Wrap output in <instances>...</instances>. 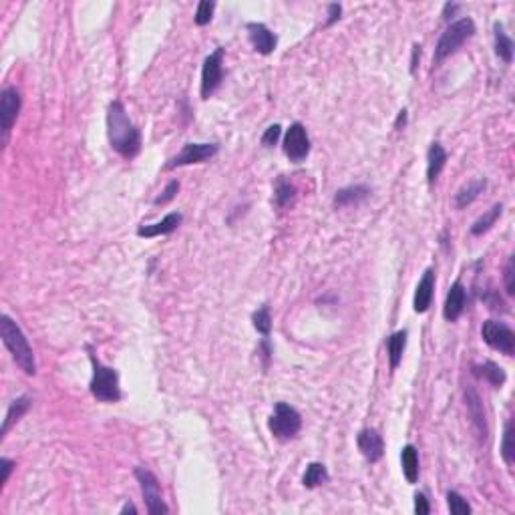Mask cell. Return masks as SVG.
<instances>
[{
    "label": "cell",
    "instance_id": "60d3db41",
    "mask_svg": "<svg viewBox=\"0 0 515 515\" xmlns=\"http://www.w3.org/2000/svg\"><path fill=\"white\" fill-rule=\"evenodd\" d=\"M121 514H137V507L133 505V503H125L123 507H121Z\"/></svg>",
    "mask_w": 515,
    "mask_h": 515
},
{
    "label": "cell",
    "instance_id": "52a82bcc",
    "mask_svg": "<svg viewBox=\"0 0 515 515\" xmlns=\"http://www.w3.org/2000/svg\"><path fill=\"white\" fill-rule=\"evenodd\" d=\"M481 338L493 350H499L505 357H514L515 353V333L499 320H485L481 326Z\"/></svg>",
    "mask_w": 515,
    "mask_h": 515
},
{
    "label": "cell",
    "instance_id": "1f68e13d",
    "mask_svg": "<svg viewBox=\"0 0 515 515\" xmlns=\"http://www.w3.org/2000/svg\"><path fill=\"white\" fill-rule=\"evenodd\" d=\"M213 8H216V4H213V2H209V0H202V2L198 4L196 17H193L196 25H198V26L209 25V21H211V14H213Z\"/></svg>",
    "mask_w": 515,
    "mask_h": 515
},
{
    "label": "cell",
    "instance_id": "d6a6232c",
    "mask_svg": "<svg viewBox=\"0 0 515 515\" xmlns=\"http://www.w3.org/2000/svg\"><path fill=\"white\" fill-rule=\"evenodd\" d=\"M178 191H180V181L174 180L167 183V187L163 189V193L159 196V198H155L154 204L155 206H165V204H169L176 196H178Z\"/></svg>",
    "mask_w": 515,
    "mask_h": 515
},
{
    "label": "cell",
    "instance_id": "3957f363",
    "mask_svg": "<svg viewBox=\"0 0 515 515\" xmlns=\"http://www.w3.org/2000/svg\"><path fill=\"white\" fill-rule=\"evenodd\" d=\"M473 34H475V23H473V19L463 17V19L451 23V25L445 28V32L441 34V39H439L437 47H435V54H433V63L435 65L443 63L447 56H451L453 52L459 51Z\"/></svg>",
    "mask_w": 515,
    "mask_h": 515
},
{
    "label": "cell",
    "instance_id": "ab89813d",
    "mask_svg": "<svg viewBox=\"0 0 515 515\" xmlns=\"http://www.w3.org/2000/svg\"><path fill=\"white\" fill-rule=\"evenodd\" d=\"M405 123H407V109H403V111L399 113V117H397V123H395V129H401V125L405 127Z\"/></svg>",
    "mask_w": 515,
    "mask_h": 515
},
{
    "label": "cell",
    "instance_id": "d6986e66",
    "mask_svg": "<svg viewBox=\"0 0 515 515\" xmlns=\"http://www.w3.org/2000/svg\"><path fill=\"white\" fill-rule=\"evenodd\" d=\"M447 159H449V155L445 151V147L437 141L431 143V147L427 151V181H429V185H433L437 181L445 163H447Z\"/></svg>",
    "mask_w": 515,
    "mask_h": 515
},
{
    "label": "cell",
    "instance_id": "5bb4252c",
    "mask_svg": "<svg viewBox=\"0 0 515 515\" xmlns=\"http://www.w3.org/2000/svg\"><path fill=\"white\" fill-rule=\"evenodd\" d=\"M248 30V39L252 43V47L256 49L260 54H272L276 45H278V36L262 23H250L246 26Z\"/></svg>",
    "mask_w": 515,
    "mask_h": 515
},
{
    "label": "cell",
    "instance_id": "83f0119b",
    "mask_svg": "<svg viewBox=\"0 0 515 515\" xmlns=\"http://www.w3.org/2000/svg\"><path fill=\"white\" fill-rule=\"evenodd\" d=\"M501 213H503V206H501V204H495L490 211H485V213L471 226V233H473V235H483L485 232H490L491 228L495 226V222L499 220Z\"/></svg>",
    "mask_w": 515,
    "mask_h": 515
},
{
    "label": "cell",
    "instance_id": "9c48e42d",
    "mask_svg": "<svg viewBox=\"0 0 515 515\" xmlns=\"http://www.w3.org/2000/svg\"><path fill=\"white\" fill-rule=\"evenodd\" d=\"M284 154L290 161L302 163L310 154V137L302 123H292L284 135Z\"/></svg>",
    "mask_w": 515,
    "mask_h": 515
},
{
    "label": "cell",
    "instance_id": "cb8c5ba5",
    "mask_svg": "<svg viewBox=\"0 0 515 515\" xmlns=\"http://www.w3.org/2000/svg\"><path fill=\"white\" fill-rule=\"evenodd\" d=\"M401 463H403V473L409 483H417L419 479V451L414 445H405L401 453Z\"/></svg>",
    "mask_w": 515,
    "mask_h": 515
},
{
    "label": "cell",
    "instance_id": "ffe728a7",
    "mask_svg": "<svg viewBox=\"0 0 515 515\" xmlns=\"http://www.w3.org/2000/svg\"><path fill=\"white\" fill-rule=\"evenodd\" d=\"M473 375L477 377V379H483V381H487L490 385H493L495 388H501V386L505 385V381H507V377H505V370L499 366V364H495V362H483V364H473Z\"/></svg>",
    "mask_w": 515,
    "mask_h": 515
},
{
    "label": "cell",
    "instance_id": "f546056e",
    "mask_svg": "<svg viewBox=\"0 0 515 515\" xmlns=\"http://www.w3.org/2000/svg\"><path fill=\"white\" fill-rule=\"evenodd\" d=\"M252 322H254V328H256L260 335L268 336L270 330H272V314H270V306L264 304L252 314Z\"/></svg>",
    "mask_w": 515,
    "mask_h": 515
},
{
    "label": "cell",
    "instance_id": "ba28073f",
    "mask_svg": "<svg viewBox=\"0 0 515 515\" xmlns=\"http://www.w3.org/2000/svg\"><path fill=\"white\" fill-rule=\"evenodd\" d=\"M224 81V49L207 54L202 67V99H209Z\"/></svg>",
    "mask_w": 515,
    "mask_h": 515
},
{
    "label": "cell",
    "instance_id": "7402d4cb",
    "mask_svg": "<svg viewBox=\"0 0 515 515\" xmlns=\"http://www.w3.org/2000/svg\"><path fill=\"white\" fill-rule=\"evenodd\" d=\"M485 187H487V180H485V178H479V180L471 181L469 185L461 187V189L455 193V207H457V209H463V207L471 206V204L485 191Z\"/></svg>",
    "mask_w": 515,
    "mask_h": 515
},
{
    "label": "cell",
    "instance_id": "74e56055",
    "mask_svg": "<svg viewBox=\"0 0 515 515\" xmlns=\"http://www.w3.org/2000/svg\"><path fill=\"white\" fill-rule=\"evenodd\" d=\"M340 12H342L340 4H330V6H328V21H326V26L335 25L336 21L340 19Z\"/></svg>",
    "mask_w": 515,
    "mask_h": 515
},
{
    "label": "cell",
    "instance_id": "4fadbf2b",
    "mask_svg": "<svg viewBox=\"0 0 515 515\" xmlns=\"http://www.w3.org/2000/svg\"><path fill=\"white\" fill-rule=\"evenodd\" d=\"M465 405H467V411H469V417L473 421V427L477 431V437L479 441H485L487 439V421H485V411H483V403H481V397L477 395L475 388L467 386L465 388Z\"/></svg>",
    "mask_w": 515,
    "mask_h": 515
},
{
    "label": "cell",
    "instance_id": "277c9868",
    "mask_svg": "<svg viewBox=\"0 0 515 515\" xmlns=\"http://www.w3.org/2000/svg\"><path fill=\"white\" fill-rule=\"evenodd\" d=\"M93 362V379H91V395L103 403H117L121 401V386H119V372L111 366H105L91 355Z\"/></svg>",
    "mask_w": 515,
    "mask_h": 515
},
{
    "label": "cell",
    "instance_id": "4dcf8cb0",
    "mask_svg": "<svg viewBox=\"0 0 515 515\" xmlns=\"http://www.w3.org/2000/svg\"><path fill=\"white\" fill-rule=\"evenodd\" d=\"M447 505H449V512L455 515H469L473 509L471 505L467 503L463 495H459L457 491H449L447 493Z\"/></svg>",
    "mask_w": 515,
    "mask_h": 515
},
{
    "label": "cell",
    "instance_id": "e575fe53",
    "mask_svg": "<svg viewBox=\"0 0 515 515\" xmlns=\"http://www.w3.org/2000/svg\"><path fill=\"white\" fill-rule=\"evenodd\" d=\"M503 282H505V292L509 296L515 294V268H514V258L507 260L505 264V272H503Z\"/></svg>",
    "mask_w": 515,
    "mask_h": 515
},
{
    "label": "cell",
    "instance_id": "8992f818",
    "mask_svg": "<svg viewBox=\"0 0 515 515\" xmlns=\"http://www.w3.org/2000/svg\"><path fill=\"white\" fill-rule=\"evenodd\" d=\"M135 479L139 481V487H141V493H143V501H145L147 514H169V507L165 505L163 495H161V485H159V481H157V477H155L154 473L149 469H145V467H137L135 469Z\"/></svg>",
    "mask_w": 515,
    "mask_h": 515
},
{
    "label": "cell",
    "instance_id": "6da1fadb",
    "mask_svg": "<svg viewBox=\"0 0 515 515\" xmlns=\"http://www.w3.org/2000/svg\"><path fill=\"white\" fill-rule=\"evenodd\" d=\"M107 137L111 147L125 159H133L141 151V131L129 119L121 101H113L107 109Z\"/></svg>",
    "mask_w": 515,
    "mask_h": 515
},
{
    "label": "cell",
    "instance_id": "d4e9b609",
    "mask_svg": "<svg viewBox=\"0 0 515 515\" xmlns=\"http://www.w3.org/2000/svg\"><path fill=\"white\" fill-rule=\"evenodd\" d=\"M493 30H495V54L509 65L514 61V41L512 36H507V32L499 23H495Z\"/></svg>",
    "mask_w": 515,
    "mask_h": 515
},
{
    "label": "cell",
    "instance_id": "8d00e7d4",
    "mask_svg": "<svg viewBox=\"0 0 515 515\" xmlns=\"http://www.w3.org/2000/svg\"><path fill=\"white\" fill-rule=\"evenodd\" d=\"M17 467V463L12 461V459H6V457H2L0 459V469H2V477H0V487H4V483L8 481V477H10V473H12V469Z\"/></svg>",
    "mask_w": 515,
    "mask_h": 515
},
{
    "label": "cell",
    "instance_id": "9a60e30c",
    "mask_svg": "<svg viewBox=\"0 0 515 515\" xmlns=\"http://www.w3.org/2000/svg\"><path fill=\"white\" fill-rule=\"evenodd\" d=\"M433 294H435V270L429 268V270H425L423 278L417 284V292H414V300H412L414 312H419V314L427 312L433 302Z\"/></svg>",
    "mask_w": 515,
    "mask_h": 515
},
{
    "label": "cell",
    "instance_id": "2e32d148",
    "mask_svg": "<svg viewBox=\"0 0 515 515\" xmlns=\"http://www.w3.org/2000/svg\"><path fill=\"white\" fill-rule=\"evenodd\" d=\"M465 304H467V290H465L463 284L457 280L449 288V294H447V300H445V306H443L445 320H449V322L459 320V316L463 314Z\"/></svg>",
    "mask_w": 515,
    "mask_h": 515
},
{
    "label": "cell",
    "instance_id": "d590c367",
    "mask_svg": "<svg viewBox=\"0 0 515 515\" xmlns=\"http://www.w3.org/2000/svg\"><path fill=\"white\" fill-rule=\"evenodd\" d=\"M414 514H431V505H429V499H427L425 493H417V495H414Z\"/></svg>",
    "mask_w": 515,
    "mask_h": 515
},
{
    "label": "cell",
    "instance_id": "484cf974",
    "mask_svg": "<svg viewBox=\"0 0 515 515\" xmlns=\"http://www.w3.org/2000/svg\"><path fill=\"white\" fill-rule=\"evenodd\" d=\"M296 200V187L284 178H278L276 180V185H274V206L278 209H284V207L292 206Z\"/></svg>",
    "mask_w": 515,
    "mask_h": 515
},
{
    "label": "cell",
    "instance_id": "30bf717a",
    "mask_svg": "<svg viewBox=\"0 0 515 515\" xmlns=\"http://www.w3.org/2000/svg\"><path fill=\"white\" fill-rule=\"evenodd\" d=\"M218 151H220L218 143H185L180 154L171 157L165 163V169H176V167H183V165L204 163L207 159H211Z\"/></svg>",
    "mask_w": 515,
    "mask_h": 515
},
{
    "label": "cell",
    "instance_id": "f1b7e54d",
    "mask_svg": "<svg viewBox=\"0 0 515 515\" xmlns=\"http://www.w3.org/2000/svg\"><path fill=\"white\" fill-rule=\"evenodd\" d=\"M501 457L503 461L509 465H514L515 461V445H514V421H507L505 431H503V443H501Z\"/></svg>",
    "mask_w": 515,
    "mask_h": 515
},
{
    "label": "cell",
    "instance_id": "4316f807",
    "mask_svg": "<svg viewBox=\"0 0 515 515\" xmlns=\"http://www.w3.org/2000/svg\"><path fill=\"white\" fill-rule=\"evenodd\" d=\"M328 479H330V475H328V471H326V467H324V465L310 463L308 467H306L304 477H302V483H304V487L314 490V487H318V485L328 483Z\"/></svg>",
    "mask_w": 515,
    "mask_h": 515
},
{
    "label": "cell",
    "instance_id": "836d02e7",
    "mask_svg": "<svg viewBox=\"0 0 515 515\" xmlns=\"http://www.w3.org/2000/svg\"><path fill=\"white\" fill-rule=\"evenodd\" d=\"M280 135H282V127H280L278 123L270 125V127L264 131V135H262V145H264V147H272V145H276V143H278V139H280Z\"/></svg>",
    "mask_w": 515,
    "mask_h": 515
},
{
    "label": "cell",
    "instance_id": "7c38bea8",
    "mask_svg": "<svg viewBox=\"0 0 515 515\" xmlns=\"http://www.w3.org/2000/svg\"><path fill=\"white\" fill-rule=\"evenodd\" d=\"M357 445L361 449L362 457L370 463H377L385 455V441L377 429H362L357 437Z\"/></svg>",
    "mask_w": 515,
    "mask_h": 515
},
{
    "label": "cell",
    "instance_id": "5b68a950",
    "mask_svg": "<svg viewBox=\"0 0 515 515\" xmlns=\"http://www.w3.org/2000/svg\"><path fill=\"white\" fill-rule=\"evenodd\" d=\"M268 427L272 431V435L280 441H290L294 439L300 429H302V417L294 407L286 405V403H276L274 412L268 421Z\"/></svg>",
    "mask_w": 515,
    "mask_h": 515
},
{
    "label": "cell",
    "instance_id": "44dd1931",
    "mask_svg": "<svg viewBox=\"0 0 515 515\" xmlns=\"http://www.w3.org/2000/svg\"><path fill=\"white\" fill-rule=\"evenodd\" d=\"M30 405H32V401H30V397H19V399H14L12 403H10V407H8V411H6V417H4V423H2V437L10 431V427L14 425V423H19L23 417L26 414V411L30 409Z\"/></svg>",
    "mask_w": 515,
    "mask_h": 515
},
{
    "label": "cell",
    "instance_id": "7a4b0ae2",
    "mask_svg": "<svg viewBox=\"0 0 515 515\" xmlns=\"http://www.w3.org/2000/svg\"><path fill=\"white\" fill-rule=\"evenodd\" d=\"M0 336H2L4 346L12 355L14 362L21 366V370H25V375H28V377H34L36 375L34 353L28 344V338L21 330V326L8 314H2V318H0Z\"/></svg>",
    "mask_w": 515,
    "mask_h": 515
},
{
    "label": "cell",
    "instance_id": "603a6c76",
    "mask_svg": "<svg viewBox=\"0 0 515 515\" xmlns=\"http://www.w3.org/2000/svg\"><path fill=\"white\" fill-rule=\"evenodd\" d=\"M407 346V330H399L395 335L388 336L386 340V350H388V361H390V368H399V364L403 361V353Z\"/></svg>",
    "mask_w": 515,
    "mask_h": 515
},
{
    "label": "cell",
    "instance_id": "8fae6325",
    "mask_svg": "<svg viewBox=\"0 0 515 515\" xmlns=\"http://www.w3.org/2000/svg\"><path fill=\"white\" fill-rule=\"evenodd\" d=\"M21 105H23V97L17 91V87H6L0 93V127L4 135H8V131L14 125L21 113Z\"/></svg>",
    "mask_w": 515,
    "mask_h": 515
},
{
    "label": "cell",
    "instance_id": "ac0fdd59",
    "mask_svg": "<svg viewBox=\"0 0 515 515\" xmlns=\"http://www.w3.org/2000/svg\"><path fill=\"white\" fill-rule=\"evenodd\" d=\"M366 198H370V187L368 185H362V183H357V185H348V187H342L335 193V200L333 204L335 207H350V206H359L362 204Z\"/></svg>",
    "mask_w": 515,
    "mask_h": 515
},
{
    "label": "cell",
    "instance_id": "f35d334b",
    "mask_svg": "<svg viewBox=\"0 0 515 515\" xmlns=\"http://www.w3.org/2000/svg\"><path fill=\"white\" fill-rule=\"evenodd\" d=\"M421 59V45H414L412 47V59H411V73L417 71V61Z\"/></svg>",
    "mask_w": 515,
    "mask_h": 515
},
{
    "label": "cell",
    "instance_id": "e0dca14e",
    "mask_svg": "<svg viewBox=\"0 0 515 515\" xmlns=\"http://www.w3.org/2000/svg\"><path fill=\"white\" fill-rule=\"evenodd\" d=\"M181 222H183V216H181L180 211H171V213H167V216H165L161 222H157V224L141 226V228L137 230V235H139V238H159V235H169V233H174L178 228H180Z\"/></svg>",
    "mask_w": 515,
    "mask_h": 515
}]
</instances>
